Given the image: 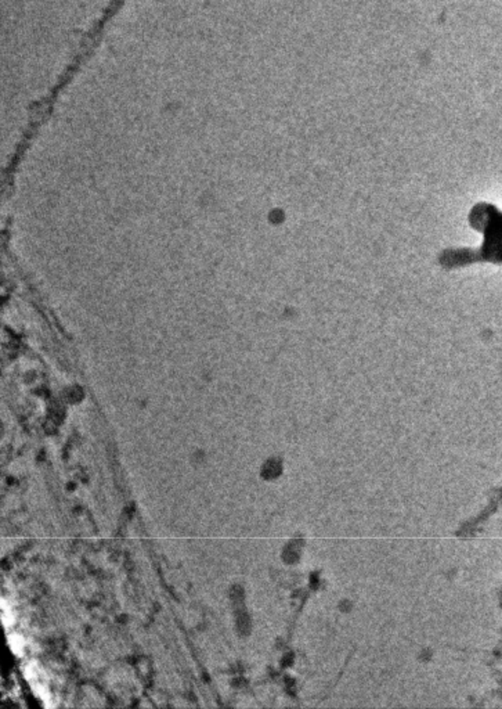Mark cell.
<instances>
[{
  "label": "cell",
  "instance_id": "6da1fadb",
  "mask_svg": "<svg viewBox=\"0 0 502 709\" xmlns=\"http://www.w3.org/2000/svg\"><path fill=\"white\" fill-rule=\"evenodd\" d=\"M127 2L128 0H108V3L105 5V8L100 13V16L91 23L89 30L82 35L68 64L64 67V70L58 75V79L49 89L46 96L42 97L35 104V108L38 112L45 115L53 110L58 97L67 90V88L71 85V82L75 79V76L80 72V70L91 59V56L100 46V43L104 38V34L107 32L112 20L120 13V10L123 9L124 5H127Z\"/></svg>",
  "mask_w": 502,
  "mask_h": 709
},
{
  "label": "cell",
  "instance_id": "7a4b0ae2",
  "mask_svg": "<svg viewBox=\"0 0 502 709\" xmlns=\"http://www.w3.org/2000/svg\"><path fill=\"white\" fill-rule=\"evenodd\" d=\"M474 229L484 232V244L474 260L483 258L491 262H502V215L491 205H477L470 214Z\"/></svg>",
  "mask_w": 502,
  "mask_h": 709
},
{
  "label": "cell",
  "instance_id": "3957f363",
  "mask_svg": "<svg viewBox=\"0 0 502 709\" xmlns=\"http://www.w3.org/2000/svg\"><path fill=\"white\" fill-rule=\"evenodd\" d=\"M25 679L30 681L31 684V688L32 691L35 692L36 697H39L46 706H52V701H53V697H52V692L47 687L46 683H43L41 680V675H39V666L36 662H30L25 668Z\"/></svg>",
  "mask_w": 502,
  "mask_h": 709
},
{
  "label": "cell",
  "instance_id": "277c9868",
  "mask_svg": "<svg viewBox=\"0 0 502 709\" xmlns=\"http://www.w3.org/2000/svg\"><path fill=\"white\" fill-rule=\"evenodd\" d=\"M8 643H9V647L12 648V651L17 655V657H23L24 655V651H25V640L20 636V635H9L8 637Z\"/></svg>",
  "mask_w": 502,
  "mask_h": 709
},
{
  "label": "cell",
  "instance_id": "5b68a950",
  "mask_svg": "<svg viewBox=\"0 0 502 709\" xmlns=\"http://www.w3.org/2000/svg\"><path fill=\"white\" fill-rule=\"evenodd\" d=\"M16 622V615L12 610V607L9 606V603L2 599V624L6 629H10Z\"/></svg>",
  "mask_w": 502,
  "mask_h": 709
}]
</instances>
